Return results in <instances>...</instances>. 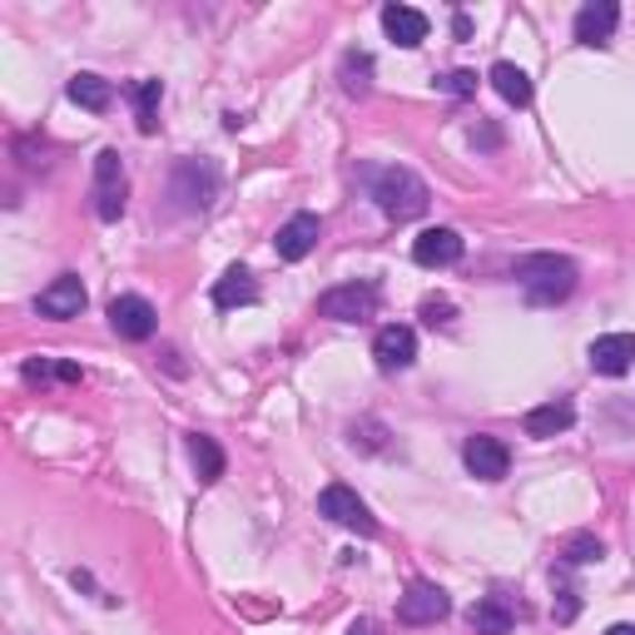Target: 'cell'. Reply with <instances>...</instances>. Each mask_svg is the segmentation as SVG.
<instances>
[{"instance_id":"12","label":"cell","mask_w":635,"mask_h":635,"mask_svg":"<svg viewBox=\"0 0 635 635\" xmlns=\"http://www.w3.org/2000/svg\"><path fill=\"white\" fill-rule=\"evenodd\" d=\"M591 367L606 377H621L635 367V333H606L591 343Z\"/></svg>"},{"instance_id":"14","label":"cell","mask_w":635,"mask_h":635,"mask_svg":"<svg viewBox=\"0 0 635 635\" xmlns=\"http://www.w3.org/2000/svg\"><path fill=\"white\" fill-rule=\"evenodd\" d=\"M36 309L46 313V318H80V309H84V283L75 279V273H60L50 289H40Z\"/></svg>"},{"instance_id":"22","label":"cell","mask_w":635,"mask_h":635,"mask_svg":"<svg viewBox=\"0 0 635 635\" xmlns=\"http://www.w3.org/2000/svg\"><path fill=\"white\" fill-rule=\"evenodd\" d=\"M159 100H164V84H159V80H140V84H134V114H140V130L144 134L159 130Z\"/></svg>"},{"instance_id":"13","label":"cell","mask_w":635,"mask_h":635,"mask_svg":"<svg viewBox=\"0 0 635 635\" xmlns=\"http://www.w3.org/2000/svg\"><path fill=\"white\" fill-rule=\"evenodd\" d=\"M616 26H621L616 0H591V6H581V16H576V40L581 46H606V40L616 36Z\"/></svg>"},{"instance_id":"21","label":"cell","mask_w":635,"mask_h":635,"mask_svg":"<svg viewBox=\"0 0 635 635\" xmlns=\"http://www.w3.org/2000/svg\"><path fill=\"white\" fill-rule=\"evenodd\" d=\"M189 457H194V467H199V482H219V476H224V447H219L214 437H204V432L189 437Z\"/></svg>"},{"instance_id":"2","label":"cell","mask_w":635,"mask_h":635,"mask_svg":"<svg viewBox=\"0 0 635 635\" xmlns=\"http://www.w3.org/2000/svg\"><path fill=\"white\" fill-rule=\"evenodd\" d=\"M373 199H377V209H383L387 219H417V214H427V184H422L412 169H402V164H393V169H383V174L373 179Z\"/></svg>"},{"instance_id":"10","label":"cell","mask_w":635,"mask_h":635,"mask_svg":"<svg viewBox=\"0 0 635 635\" xmlns=\"http://www.w3.org/2000/svg\"><path fill=\"white\" fill-rule=\"evenodd\" d=\"M318 239H323V219H318V214H293L289 224L279 229L273 249H279L283 263H299V259H309V253L318 249Z\"/></svg>"},{"instance_id":"3","label":"cell","mask_w":635,"mask_h":635,"mask_svg":"<svg viewBox=\"0 0 635 635\" xmlns=\"http://www.w3.org/2000/svg\"><path fill=\"white\" fill-rule=\"evenodd\" d=\"M318 516H327V522L347 526V532H357V536H377V522H373V512H367V502L343 482H327L323 492H318Z\"/></svg>"},{"instance_id":"6","label":"cell","mask_w":635,"mask_h":635,"mask_svg":"<svg viewBox=\"0 0 635 635\" xmlns=\"http://www.w3.org/2000/svg\"><path fill=\"white\" fill-rule=\"evenodd\" d=\"M447 611H452L447 591L432 586V581H417V586H407V596H397V621L402 626H437Z\"/></svg>"},{"instance_id":"27","label":"cell","mask_w":635,"mask_h":635,"mask_svg":"<svg viewBox=\"0 0 635 635\" xmlns=\"http://www.w3.org/2000/svg\"><path fill=\"white\" fill-rule=\"evenodd\" d=\"M422 313H427V323H432V327H447V323H452V303L427 299V309H422Z\"/></svg>"},{"instance_id":"26","label":"cell","mask_w":635,"mask_h":635,"mask_svg":"<svg viewBox=\"0 0 635 635\" xmlns=\"http://www.w3.org/2000/svg\"><path fill=\"white\" fill-rule=\"evenodd\" d=\"M576 591H571V586H561L556 591V621H561V626H566V621H576Z\"/></svg>"},{"instance_id":"5","label":"cell","mask_w":635,"mask_h":635,"mask_svg":"<svg viewBox=\"0 0 635 635\" xmlns=\"http://www.w3.org/2000/svg\"><path fill=\"white\" fill-rule=\"evenodd\" d=\"M124 194H130V184H124L120 154L100 150V159H94V214H100L104 224H114V219L124 214Z\"/></svg>"},{"instance_id":"23","label":"cell","mask_w":635,"mask_h":635,"mask_svg":"<svg viewBox=\"0 0 635 635\" xmlns=\"http://www.w3.org/2000/svg\"><path fill=\"white\" fill-rule=\"evenodd\" d=\"M343 90L347 94H367L373 90V60L363 50H347L343 56Z\"/></svg>"},{"instance_id":"28","label":"cell","mask_w":635,"mask_h":635,"mask_svg":"<svg viewBox=\"0 0 635 635\" xmlns=\"http://www.w3.org/2000/svg\"><path fill=\"white\" fill-rule=\"evenodd\" d=\"M606 635H635V626H611Z\"/></svg>"},{"instance_id":"19","label":"cell","mask_w":635,"mask_h":635,"mask_svg":"<svg viewBox=\"0 0 635 635\" xmlns=\"http://www.w3.org/2000/svg\"><path fill=\"white\" fill-rule=\"evenodd\" d=\"M467 621H472L476 635H506V631H512V606H506L502 596H482L467 611Z\"/></svg>"},{"instance_id":"29","label":"cell","mask_w":635,"mask_h":635,"mask_svg":"<svg viewBox=\"0 0 635 635\" xmlns=\"http://www.w3.org/2000/svg\"><path fill=\"white\" fill-rule=\"evenodd\" d=\"M347 635H373V626H353V631H347Z\"/></svg>"},{"instance_id":"11","label":"cell","mask_w":635,"mask_h":635,"mask_svg":"<svg viewBox=\"0 0 635 635\" xmlns=\"http://www.w3.org/2000/svg\"><path fill=\"white\" fill-rule=\"evenodd\" d=\"M412 259L422 269H452L462 259V234L457 229H427V234L412 239Z\"/></svg>"},{"instance_id":"15","label":"cell","mask_w":635,"mask_h":635,"mask_svg":"<svg viewBox=\"0 0 635 635\" xmlns=\"http://www.w3.org/2000/svg\"><path fill=\"white\" fill-rule=\"evenodd\" d=\"M383 30L397 40L402 50H412V46H422V40H427V16H422V10H412V6H383Z\"/></svg>"},{"instance_id":"8","label":"cell","mask_w":635,"mask_h":635,"mask_svg":"<svg viewBox=\"0 0 635 635\" xmlns=\"http://www.w3.org/2000/svg\"><path fill=\"white\" fill-rule=\"evenodd\" d=\"M462 462H467V472L482 476V482H502L506 467H512V452H506L502 437L476 432V437H467V447H462Z\"/></svg>"},{"instance_id":"24","label":"cell","mask_w":635,"mask_h":635,"mask_svg":"<svg viewBox=\"0 0 635 635\" xmlns=\"http://www.w3.org/2000/svg\"><path fill=\"white\" fill-rule=\"evenodd\" d=\"M561 556H566L571 566H591V561H601V556H606V546H601L596 536L576 532V536H566V546H561Z\"/></svg>"},{"instance_id":"7","label":"cell","mask_w":635,"mask_h":635,"mask_svg":"<svg viewBox=\"0 0 635 635\" xmlns=\"http://www.w3.org/2000/svg\"><path fill=\"white\" fill-rule=\"evenodd\" d=\"M110 323L120 337H130V343H144V337H154L159 327V313L150 299H140V293H120V299L110 303Z\"/></svg>"},{"instance_id":"9","label":"cell","mask_w":635,"mask_h":635,"mask_svg":"<svg viewBox=\"0 0 635 635\" xmlns=\"http://www.w3.org/2000/svg\"><path fill=\"white\" fill-rule=\"evenodd\" d=\"M373 357H377V367H383V373H402V367H412V357H417V333H412L407 323L377 327Z\"/></svg>"},{"instance_id":"1","label":"cell","mask_w":635,"mask_h":635,"mask_svg":"<svg viewBox=\"0 0 635 635\" xmlns=\"http://www.w3.org/2000/svg\"><path fill=\"white\" fill-rule=\"evenodd\" d=\"M516 283L532 303H561L576 289V263L566 253H526L516 259Z\"/></svg>"},{"instance_id":"4","label":"cell","mask_w":635,"mask_h":635,"mask_svg":"<svg viewBox=\"0 0 635 635\" xmlns=\"http://www.w3.org/2000/svg\"><path fill=\"white\" fill-rule=\"evenodd\" d=\"M318 313L333 318V323H367L377 313V289L373 283H337L318 299Z\"/></svg>"},{"instance_id":"16","label":"cell","mask_w":635,"mask_h":635,"mask_svg":"<svg viewBox=\"0 0 635 635\" xmlns=\"http://www.w3.org/2000/svg\"><path fill=\"white\" fill-rule=\"evenodd\" d=\"M576 422V407H571L566 397L556 402H542V407L526 412V437H561V432Z\"/></svg>"},{"instance_id":"20","label":"cell","mask_w":635,"mask_h":635,"mask_svg":"<svg viewBox=\"0 0 635 635\" xmlns=\"http://www.w3.org/2000/svg\"><path fill=\"white\" fill-rule=\"evenodd\" d=\"M70 100H75L80 110H90V114H104L110 110V100H114V84L100 80V75H75L70 80Z\"/></svg>"},{"instance_id":"18","label":"cell","mask_w":635,"mask_h":635,"mask_svg":"<svg viewBox=\"0 0 635 635\" xmlns=\"http://www.w3.org/2000/svg\"><path fill=\"white\" fill-rule=\"evenodd\" d=\"M492 84H496V94H502L506 104H516V110H526V104H532V75H526L522 65H512V60H496V65H492Z\"/></svg>"},{"instance_id":"25","label":"cell","mask_w":635,"mask_h":635,"mask_svg":"<svg viewBox=\"0 0 635 635\" xmlns=\"http://www.w3.org/2000/svg\"><path fill=\"white\" fill-rule=\"evenodd\" d=\"M442 84H447V94H457V100H467V94H476V75H472V70H452V75L442 80Z\"/></svg>"},{"instance_id":"17","label":"cell","mask_w":635,"mask_h":635,"mask_svg":"<svg viewBox=\"0 0 635 635\" xmlns=\"http://www.w3.org/2000/svg\"><path fill=\"white\" fill-rule=\"evenodd\" d=\"M214 303L219 309H249V303H259V283H253V273L243 269V263H234V269L214 283Z\"/></svg>"}]
</instances>
